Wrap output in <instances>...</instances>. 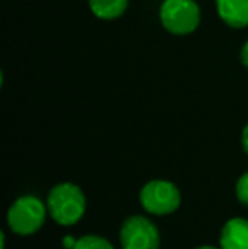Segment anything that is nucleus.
<instances>
[{
  "instance_id": "obj_14",
  "label": "nucleus",
  "mask_w": 248,
  "mask_h": 249,
  "mask_svg": "<svg viewBox=\"0 0 248 249\" xmlns=\"http://www.w3.org/2000/svg\"><path fill=\"white\" fill-rule=\"evenodd\" d=\"M195 249H218V248H214V246H201V248H195Z\"/></svg>"
},
{
  "instance_id": "obj_4",
  "label": "nucleus",
  "mask_w": 248,
  "mask_h": 249,
  "mask_svg": "<svg viewBox=\"0 0 248 249\" xmlns=\"http://www.w3.org/2000/svg\"><path fill=\"white\" fill-rule=\"evenodd\" d=\"M180 192L177 185L167 180H152L139 192V202L146 212L153 215H169L180 205Z\"/></svg>"
},
{
  "instance_id": "obj_3",
  "label": "nucleus",
  "mask_w": 248,
  "mask_h": 249,
  "mask_svg": "<svg viewBox=\"0 0 248 249\" xmlns=\"http://www.w3.org/2000/svg\"><path fill=\"white\" fill-rule=\"evenodd\" d=\"M48 207L34 195L19 197L7 212V224L12 232L19 236H29L43 227Z\"/></svg>"
},
{
  "instance_id": "obj_6",
  "label": "nucleus",
  "mask_w": 248,
  "mask_h": 249,
  "mask_svg": "<svg viewBox=\"0 0 248 249\" xmlns=\"http://www.w3.org/2000/svg\"><path fill=\"white\" fill-rule=\"evenodd\" d=\"M216 10L219 19L231 29L248 27V0H216Z\"/></svg>"
},
{
  "instance_id": "obj_9",
  "label": "nucleus",
  "mask_w": 248,
  "mask_h": 249,
  "mask_svg": "<svg viewBox=\"0 0 248 249\" xmlns=\"http://www.w3.org/2000/svg\"><path fill=\"white\" fill-rule=\"evenodd\" d=\"M73 249H114V248L106 237L89 234V236H83L80 239H76V244Z\"/></svg>"
},
{
  "instance_id": "obj_10",
  "label": "nucleus",
  "mask_w": 248,
  "mask_h": 249,
  "mask_svg": "<svg viewBox=\"0 0 248 249\" xmlns=\"http://www.w3.org/2000/svg\"><path fill=\"white\" fill-rule=\"evenodd\" d=\"M236 197L242 203L248 205V171L240 177L238 183H236Z\"/></svg>"
},
{
  "instance_id": "obj_2",
  "label": "nucleus",
  "mask_w": 248,
  "mask_h": 249,
  "mask_svg": "<svg viewBox=\"0 0 248 249\" xmlns=\"http://www.w3.org/2000/svg\"><path fill=\"white\" fill-rule=\"evenodd\" d=\"M158 16L163 29L175 36L192 34L201 24V9L195 0H163Z\"/></svg>"
},
{
  "instance_id": "obj_5",
  "label": "nucleus",
  "mask_w": 248,
  "mask_h": 249,
  "mask_svg": "<svg viewBox=\"0 0 248 249\" xmlns=\"http://www.w3.org/2000/svg\"><path fill=\"white\" fill-rule=\"evenodd\" d=\"M119 243L123 249H158L160 232L150 219L133 215L121 226Z\"/></svg>"
},
{
  "instance_id": "obj_8",
  "label": "nucleus",
  "mask_w": 248,
  "mask_h": 249,
  "mask_svg": "<svg viewBox=\"0 0 248 249\" xmlns=\"http://www.w3.org/2000/svg\"><path fill=\"white\" fill-rule=\"evenodd\" d=\"M129 0H89L92 14L100 20H116L126 12Z\"/></svg>"
},
{
  "instance_id": "obj_7",
  "label": "nucleus",
  "mask_w": 248,
  "mask_h": 249,
  "mask_svg": "<svg viewBox=\"0 0 248 249\" xmlns=\"http://www.w3.org/2000/svg\"><path fill=\"white\" fill-rule=\"evenodd\" d=\"M219 246L221 249H248V220L242 217L229 219L221 229Z\"/></svg>"
},
{
  "instance_id": "obj_12",
  "label": "nucleus",
  "mask_w": 248,
  "mask_h": 249,
  "mask_svg": "<svg viewBox=\"0 0 248 249\" xmlns=\"http://www.w3.org/2000/svg\"><path fill=\"white\" fill-rule=\"evenodd\" d=\"M242 146H243V149H245V153L248 154V124L242 131Z\"/></svg>"
},
{
  "instance_id": "obj_13",
  "label": "nucleus",
  "mask_w": 248,
  "mask_h": 249,
  "mask_svg": "<svg viewBox=\"0 0 248 249\" xmlns=\"http://www.w3.org/2000/svg\"><path fill=\"white\" fill-rule=\"evenodd\" d=\"M76 244V239H73L72 236H66L65 239H63V246H65L66 249H73Z\"/></svg>"
},
{
  "instance_id": "obj_1",
  "label": "nucleus",
  "mask_w": 248,
  "mask_h": 249,
  "mask_svg": "<svg viewBox=\"0 0 248 249\" xmlns=\"http://www.w3.org/2000/svg\"><path fill=\"white\" fill-rule=\"evenodd\" d=\"M48 213L60 226H73L85 213L87 200L75 183H60L51 188L46 200Z\"/></svg>"
},
{
  "instance_id": "obj_11",
  "label": "nucleus",
  "mask_w": 248,
  "mask_h": 249,
  "mask_svg": "<svg viewBox=\"0 0 248 249\" xmlns=\"http://www.w3.org/2000/svg\"><path fill=\"white\" fill-rule=\"evenodd\" d=\"M240 61L248 70V41L242 46V50H240Z\"/></svg>"
}]
</instances>
